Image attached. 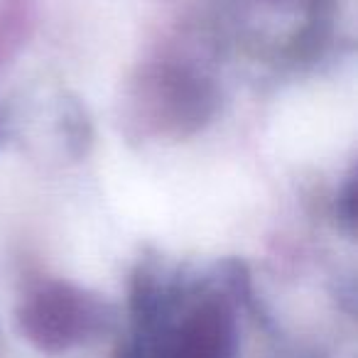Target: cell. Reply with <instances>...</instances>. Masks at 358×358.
<instances>
[{"label": "cell", "instance_id": "obj_1", "mask_svg": "<svg viewBox=\"0 0 358 358\" xmlns=\"http://www.w3.org/2000/svg\"><path fill=\"white\" fill-rule=\"evenodd\" d=\"M234 329L224 309L214 302L194 304L172 327L157 348V358H231Z\"/></svg>", "mask_w": 358, "mask_h": 358}, {"label": "cell", "instance_id": "obj_2", "mask_svg": "<svg viewBox=\"0 0 358 358\" xmlns=\"http://www.w3.org/2000/svg\"><path fill=\"white\" fill-rule=\"evenodd\" d=\"M86 322L84 304L64 289H55L37 299L25 317L27 331L40 338L45 346H66L79 338Z\"/></svg>", "mask_w": 358, "mask_h": 358}]
</instances>
